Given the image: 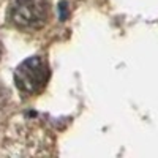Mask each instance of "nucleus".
I'll return each instance as SVG.
<instances>
[{"label": "nucleus", "mask_w": 158, "mask_h": 158, "mask_svg": "<svg viewBox=\"0 0 158 158\" xmlns=\"http://www.w3.org/2000/svg\"><path fill=\"white\" fill-rule=\"evenodd\" d=\"M49 79V67L44 57L25 59L15 71V82L21 94L35 95L41 92Z\"/></svg>", "instance_id": "1"}, {"label": "nucleus", "mask_w": 158, "mask_h": 158, "mask_svg": "<svg viewBox=\"0 0 158 158\" xmlns=\"http://www.w3.org/2000/svg\"><path fill=\"white\" fill-rule=\"evenodd\" d=\"M10 19L21 29H40L46 24L48 5L43 0H15L10 8Z\"/></svg>", "instance_id": "2"}, {"label": "nucleus", "mask_w": 158, "mask_h": 158, "mask_svg": "<svg viewBox=\"0 0 158 158\" xmlns=\"http://www.w3.org/2000/svg\"><path fill=\"white\" fill-rule=\"evenodd\" d=\"M68 16H70V6H68V2H65V0H63V2L59 3V18L63 22V21L68 19Z\"/></svg>", "instance_id": "3"}, {"label": "nucleus", "mask_w": 158, "mask_h": 158, "mask_svg": "<svg viewBox=\"0 0 158 158\" xmlns=\"http://www.w3.org/2000/svg\"><path fill=\"white\" fill-rule=\"evenodd\" d=\"M2 51H3V48H2V43H0V57H2Z\"/></svg>", "instance_id": "4"}]
</instances>
